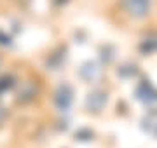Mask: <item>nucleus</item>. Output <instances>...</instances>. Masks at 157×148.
Instances as JSON below:
<instances>
[{"mask_svg":"<svg viewBox=\"0 0 157 148\" xmlns=\"http://www.w3.org/2000/svg\"><path fill=\"white\" fill-rule=\"evenodd\" d=\"M0 66H2V57H0Z\"/></svg>","mask_w":157,"mask_h":148,"instance_id":"nucleus-3","label":"nucleus"},{"mask_svg":"<svg viewBox=\"0 0 157 148\" xmlns=\"http://www.w3.org/2000/svg\"><path fill=\"white\" fill-rule=\"evenodd\" d=\"M4 115H6V112H4V108H2V105H0V122H2V119H4Z\"/></svg>","mask_w":157,"mask_h":148,"instance_id":"nucleus-2","label":"nucleus"},{"mask_svg":"<svg viewBox=\"0 0 157 148\" xmlns=\"http://www.w3.org/2000/svg\"><path fill=\"white\" fill-rule=\"evenodd\" d=\"M119 2L124 7V11L136 19H141L150 12L152 0H119Z\"/></svg>","mask_w":157,"mask_h":148,"instance_id":"nucleus-1","label":"nucleus"}]
</instances>
